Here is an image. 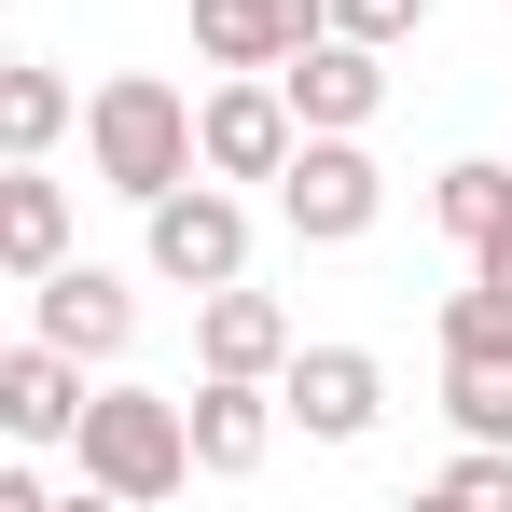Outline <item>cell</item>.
Segmentation results:
<instances>
[{"label": "cell", "mask_w": 512, "mask_h": 512, "mask_svg": "<svg viewBox=\"0 0 512 512\" xmlns=\"http://www.w3.org/2000/svg\"><path fill=\"white\" fill-rule=\"evenodd\" d=\"M443 0H319V28H346V42H374V56H402Z\"/></svg>", "instance_id": "cell-19"}, {"label": "cell", "mask_w": 512, "mask_h": 512, "mask_svg": "<svg viewBox=\"0 0 512 512\" xmlns=\"http://www.w3.org/2000/svg\"><path fill=\"white\" fill-rule=\"evenodd\" d=\"M319 28V0H194V56L208 70H277Z\"/></svg>", "instance_id": "cell-12"}, {"label": "cell", "mask_w": 512, "mask_h": 512, "mask_svg": "<svg viewBox=\"0 0 512 512\" xmlns=\"http://www.w3.org/2000/svg\"><path fill=\"white\" fill-rule=\"evenodd\" d=\"M471 277H485V291H512V208L485 222V236H471Z\"/></svg>", "instance_id": "cell-21"}, {"label": "cell", "mask_w": 512, "mask_h": 512, "mask_svg": "<svg viewBox=\"0 0 512 512\" xmlns=\"http://www.w3.org/2000/svg\"><path fill=\"white\" fill-rule=\"evenodd\" d=\"M28 291H42V346H70V360H125V346H139V277H125V263L56 250Z\"/></svg>", "instance_id": "cell-7"}, {"label": "cell", "mask_w": 512, "mask_h": 512, "mask_svg": "<svg viewBox=\"0 0 512 512\" xmlns=\"http://www.w3.org/2000/svg\"><path fill=\"white\" fill-rule=\"evenodd\" d=\"M84 167L97 194H167V180H194V97L167 84V70H111V84H84Z\"/></svg>", "instance_id": "cell-2"}, {"label": "cell", "mask_w": 512, "mask_h": 512, "mask_svg": "<svg viewBox=\"0 0 512 512\" xmlns=\"http://www.w3.org/2000/svg\"><path fill=\"white\" fill-rule=\"evenodd\" d=\"M443 416H457V443H512V374H485V360H443Z\"/></svg>", "instance_id": "cell-17"}, {"label": "cell", "mask_w": 512, "mask_h": 512, "mask_svg": "<svg viewBox=\"0 0 512 512\" xmlns=\"http://www.w3.org/2000/svg\"><path fill=\"white\" fill-rule=\"evenodd\" d=\"M291 139H305V125H291L277 70H222V84L194 97V167H208V180H277Z\"/></svg>", "instance_id": "cell-6"}, {"label": "cell", "mask_w": 512, "mask_h": 512, "mask_svg": "<svg viewBox=\"0 0 512 512\" xmlns=\"http://www.w3.org/2000/svg\"><path fill=\"white\" fill-rule=\"evenodd\" d=\"M70 416H84V360L70 346H0V443H70Z\"/></svg>", "instance_id": "cell-11"}, {"label": "cell", "mask_w": 512, "mask_h": 512, "mask_svg": "<svg viewBox=\"0 0 512 512\" xmlns=\"http://www.w3.org/2000/svg\"><path fill=\"white\" fill-rule=\"evenodd\" d=\"M0 346H14V333H0Z\"/></svg>", "instance_id": "cell-22"}, {"label": "cell", "mask_w": 512, "mask_h": 512, "mask_svg": "<svg viewBox=\"0 0 512 512\" xmlns=\"http://www.w3.org/2000/svg\"><path fill=\"white\" fill-rule=\"evenodd\" d=\"M277 416L305 429V443H374V416H388V360H374V346H305V333H291V360H277Z\"/></svg>", "instance_id": "cell-5"}, {"label": "cell", "mask_w": 512, "mask_h": 512, "mask_svg": "<svg viewBox=\"0 0 512 512\" xmlns=\"http://www.w3.org/2000/svg\"><path fill=\"white\" fill-rule=\"evenodd\" d=\"M84 125V84L42 70V56H0V153H56Z\"/></svg>", "instance_id": "cell-14"}, {"label": "cell", "mask_w": 512, "mask_h": 512, "mask_svg": "<svg viewBox=\"0 0 512 512\" xmlns=\"http://www.w3.org/2000/svg\"><path fill=\"white\" fill-rule=\"evenodd\" d=\"M180 443H194V471H208V485H250L263 457H277V374H194Z\"/></svg>", "instance_id": "cell-8"}, {"label": "cell", "mask_w": 512, "mask_h": 512, "mask_svg": "<svg viewBox=\"0 0 512 512\" xmlns=\"http://www.w3.org/2000/svg\"><path fill=\"white\" fill-rule=\"evenodd\" d=\"M291 360V305L250 291V277H222V291H194V374H277Z\"/></svg>", "instance_id": "cell-10"}, {"label": "cell", "mask_w": 512, "mask_h": 512, "mask_svg": "<svg viewBox=\"0 0 512 512\" xmlns=\"http://www.w3.org/2000/svg\"><path fill=\"white\" fill-rule=\"evenodd\" d=\"M277 97H291V125H374V111H388V56L346 42V28H305V42L277 56Z\"/></svg>", "instance_id": "cell-9"}, {"label": "cell", "mask_w": 512, "mask_h": 512, "mask_svg": "<svg viewBox=\"0 0 512 512\" xmlns=\"http://www.w3.org/2000/svg\"><path fill=\"white\" fill-rule=\"evenodd\" d=\"M443 360H485V374H512V291H443Z\"/></svg>", "instance_id": "cell-16"}, {"label": "cell", "mask_w": 512, "mask_h": 512, "mask_svg": "<svg viewBox=\"0 0 512 512\" xmlns=\"http://www.w3.org/2000/svg\"><path fill=\"white\" fill-rule=\"evenodd\" d=\"M139 263L167 277V291H222V277H250V194L236 180H167V194H139Z\"/></svg>", "instance_id": "cell-4"}, {"label": "cell", "mask_w": 512, "mask_h": 512, "mask_svg": "<svg viewBox=\"0 0 512 512\" xmlns=\"http://www.w3.org/2000/svg\"><path fill=\"white\" fill-rule=\"evenodd\" d=\"M512 208V167L499 153H457V167L429 180V222H443V236H457V250H471V236H485V222H499Z\"/></svg>", "instance_id": "cell-15"}, {"label": "cell", "mask_w": 512, "mask_h": 512, "mask_svg": "<svg viewBox=\"0 0 512 512\" xmlns=\"http://www.w3.org/2000/svg\"><path fill=\"white\" fill-rule=\"evenodd\" d=\"M70 471H84V499H125V512L180 499V485H194L180 388H84V416H70Z\"/></svg>", "instance_id": "cell-1"}, {"label": "cell", "mask_w": 512, "mask_h": 512, "mask_svg": "<svg viewBox=\"0 0 512 512\" xmlns=\"http://www.w3.org/2000/svg\"><path fill=\"white\" fill-rule=\"evenodd\" d=\"M70 250V180H42V153H0V277H42Z\"/></svg>", "instance_id": "cell-13"}, {"label": "cell", "mask_w": 512, "mask_h": 512, "mask_svg": "<svg viewBox=\"0 0 512 512\" xmlns=\"http://www.w3.org/2000/svg\"><path fill=\"white\" fill-rule=\"evenodd\" d=\"M429 499H457V512H512V443H457V457L429 471Z\"/></svg>", "instance_id": "cell-18"}, {"label": "cell", "mask_w": 512, "mask_h": 512, "mask_svg": "<svg viewBox=\"0 0 512 512\" xmlns=\"http://www.w3.org/2000/svg\"><path fill=\"white\" fill-rule=\"evenodd\" d=\"M0 512H42V443H14V457H0Z\"/></svg>", "instance_id": "cell-20"}, {"label": "cell", "mask_w": 512, "mask_h": 512, "mask_svg": "<svg viewBox=\"0 0 512 512\" xmlns=\"http://www.w3.org/2000/svg\"><path fill=\"white\" fill-rule=\"evenodd\" d=\"M374 208H388V167L360 153V125H305V139L277 153V222H291L305 250H360Z\"/></svg>", "instance_id": "cell-3"}]
</instances>
